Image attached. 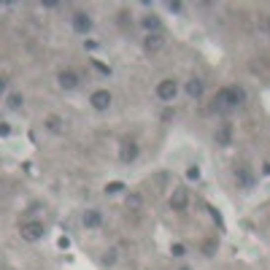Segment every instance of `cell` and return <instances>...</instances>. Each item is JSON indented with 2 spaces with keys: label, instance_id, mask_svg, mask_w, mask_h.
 <instances>
[{
  "label": "cell",
  "instance_id": "obj_1",
  "mask_svg": "<svg viewBox=\"0 0 270 270\" xmlns=\"http://www.w3.org/2000/svg\"><path fill=\"white\" fill-rule=\"evenodd\" d=\"M176 95H179V84L173 81V78H162V81L157 84V97L165 103L176 100Z\"/></svg>",
  "mask_w": 270,
  "mask_h": 270
},
{
  "label": "cell",
  "instance_id": "obj_2",
  "mask_svg": "<svg viewBox=\"0 0 270 270\" xmlns=\"http://www.w3.org/2000/svg\"><path fill=\"white\" fill-rule=\"evenodd\" d=\"M111 92L108 89H97V92H92V97H89V103H92V108L95 111H108L111 108Z\"/></svg>",
  "mask_w": 270,
  "mask_h": 270
},
{
  "label": "cell",
  "instance_id": "obj_3",
  "mask_svg": "<svg viewBox=\"0 0 270 270\" xmlns=\"http://www.w3.org/2000/svg\"><path fill=\"white\" fill-rule=\"evenodd\" d=\"M19 232H22V238H25V240H41L46 230H43L41 222H25Z\"/></svg>",
  "mask_w": 270,
  "mask_h": 270
},
{
  "label": "cell",
  "instance_id": "obj_4",
  "mask_svg": "<svg viewBox=\"0 0 270 270\" xmlns=\"http://www.w3.org/2000/svg\"><path fill=\"white\" fill-rule=\"evenodd\" d=\"M71 22H73V30L81 33V36H87V33L92 30V19H89V14H84V11H76V14L71 16Z\"/></svg>",
  "mask_w": 270,
  "mask_h": 270
},
{
  "label": "cell",
  "instance_id": "obj_5",
  "mask_svg": "<svg viewBox=\"0 0 270 270\" xmlns=\"http://www.w3.org/2000/svg\"><path fill=\"white\" fill-rule=\"evenodd\" d=\"M187 203H189V192L184 187L179 189H173V194H170V208L173 211H184L187 208Z\"/></svg>",
  "mask_w": 270,
  "mask_h": 270
},
{
  "label": "cell",
  "instance_id": "obj_6",
  "mask_svg": "<svg viewBox=\"0 0 270 270\" xmlns=\"http://www.w3.org/2000/svg\"><path fill=\"white\" fill-rule=\"evenodd\" d=\"M232 108V103H230V89H219L216 92V97H214V111H219V114H225Z\"/></svg>",
  "mask_w": 270,
  "mask_h": 270
},
{
  "label": "cell",
  "instance_id": "obj_7",
  "mask_svg": "<svg viewBox=\"0 0 270 270\" xmlns=\"http://www.w3.org/2000/svg\"><path fill=\"white\" fill-rule=\"evenodd\" d=\"M165 43L162 33H146V38H143V49L146 51H159Z\"/></svg>",
  "mask_w": 270,
  "mask_h": 270
},
{
  "label": "cell",
  "instance_id": "obj_8",
  "mask_svg": "<svg viewBox=\"0 0 270 270\" xmlns=\"http://www.w3.org/2000/svg\"><path fill=\"white\" fill-rule=\"evenodd\" d=\"M81 222H84V227L95 230V227H100V225H103V214H100L97 208H89V211H84Z\"/></svg>",
  "mask_w": 270,
  "mask_h": 270
},
{
  "label": "cell",
  "instance_id": "obj_9",
  "mask_svg": "<svg viewBox=\"0 0 270 270\" xmlns=\"http://www.w3.org/2000/svg\"><path fill=\"white\" fill-rule=\"evenodd\" d=\"M119 159H122V162H135V159H138V143H133V141L122 143V152H119Z\"/></svg>",
  "mask_w": 270,
  "mask_h": 270
},
{
  "label": "cell",
  "instance_id": "obj_10",
  "mask_svg": "<svg viewBox=\"0 0 270 270\" xmlns=\"http://www.w3.org/2000/svg\"><path fill=\"white\" fill-rule=\"evenodd\" d=\"M57 81H60L62 89H76L78 87V76L73 71H62L60 76H57Z\"/></svg>",
  "mask_w": 270,
  "mask_h": 270
},
{
  "label": "cell",
  "instance_id": "obj_11",
  "mask_svg": "<svg viewBox=\"0 0 270 270\" xmlns=\"http://www.w3.org/2000/svg\"><path fill=\"white\" fill-rule=\"evenodd\" d=\"M214 141H216V146H230V141H232V127H230V124H222V127L216 130Z\"/></svg>",
  "mask_w": 270,
  "mask_h": 270
},
{
  "label": "cell",
  "instance_id": "obj_12",
  "mask_svg": "<svg viewBox=\"0 0 270 270\" xmlns=\"http://www.w3.org/2000/svg\"><path fill=\"white\" fill-rule=\"evenodd\" d=\"M143 30L146 33H159V27H162V22H159V16H154V14H149V16H143Z\"/></svg>",
  "mask_w": 270,
  "mask_h": 270
},
{
  "label": "cell",
  "instance_id": "obj_13",
  "mask_svg": "<svg viewBox=\"0 0 270 270\" xmlns=\"http://www.w3.org/2000/svg\"><path fill=\"white\" fill-rule=\"evenodd\" d=\"M187 95L197 100V97L203 95V81H200V78H189L187 81Z\"/></svg>",
  "mask_w": 270,
  "mask_h": 270
},
{
  "label": "cell",
  "instance_id": "obj_14",
  "mask_svg": "<svg viewBox=\"0 0 270 270\" xmlns=\"http://www.w3.org/2000/svg\"><path fill=\"white\" fill-rule=\"evenodd\" d=\"M227 89H230V103H232V108L240 106V103L246 100V92L240 89V87H227Z\"/></svg>",
  "mask_w": 270,
  "mask_h": 270
},
{
  "label": "cell",
  "instance_id": "obj_15",
  "mask_svg": "<svg viewBox=\"0 0 270 270\" xmlns=\"http://www.w3.org/2000/svg\"><path fill=\"white\" fill-rule=\"evenodd\" d=\"M141 205H143V197L138 192H130L127 194V208L130 211H141Z\"/></svg>",
  "mask_w": 270,
  "mask_h": 270
},
{
  "label": "cell",
  "instance_id": "obj_16",
  "mask_svg": "<svg viewBox=\"0 0 270 270\" xmlns=\"http://www.w3.org/2000/svg\"><path fill=\"white\" fill-rule=\"evenodd\" d=\"M235 181H240L243 187H251V176L246 173V168H238V170H235Z\"/></svg>",
  "mask_w": 270,
  "mask_h": 270
},
{
  "label": "cell",
  "instance_id": "obj_17",
  "mask_svg": "<svg viewBox=\"0 0 270 270\" xmlns=\"http://www.w3.org/2000/svg\"><path fill=\"white\" fill-rule=\"evenodd\" d=\"M46 127H49L51 133H60V130H62V119L60 116H49V119H46Z\"/></svg>",
  "mask_w": 270,
  "mask_h": 270
},
{
  "label": "cell",
  "instance_id": "obj_18",
  "mask_svg": "<svg viewBox=\"0 0 270 270\" xmlns=\"http://www.w3.org/2000/svg\"><path fill=\"white\" fill-rule=\"evenodd\" d=\"M124 189V184L122 181H111V184H106V194H119Z\"/></svg>",
  "mask_w": 270,
  "mask_h": 270
},
{
  "label": "cell",
  "instance_id": "obj_19",
  "mask_svg": "<svg viewBox=\"0 0 270 270\" xmlns=\"http://www.w3.org/2000/svg\"><path fill=\"white\" fill-rule=\"evenodd\" d=\"M22 103H25V97H22V95H11L8 97V108H14V111H16V108H22Z\"/></svg>",
  "mask_w": 270,
  "mask_h": 270
},
{
  "label": "cell",
  "instance_id": "obj_20",
  "mask_svg": "<svg viewBox=\"0 0 270 270\" xmlns=\"http://www.w3.org/2000/svg\"><path fill=\"white\" fill-rule=\"evenodd\" d=\"M187 179H189V181H197V179H200V168H197V165H192V168L187 170Z\"/></svg>",
  "mask_w": 270,
  "mask_h": 270
},
{
  "label": "cell",
  "instance_id": "obj_21",
  "mask_svg": "<svg viewBox=\"0 0 270 270\" xmlns=\"http://www.w3.org/2000/svg\"><path fill=\"white\" fill-rule=\"evenodd\" d=\"M170 254H173V257H184V254H187V249H184L181 243H173V246H170Z\"/></svg>",
  "mask_w": 270,
  "mask_h": 270
},
{
  "label": "cell",
  "instance_id": "obj_22",
  "mask_svg": "<svg viewBox=\"0 0 270 270\" xmlns=\"http://www.w3.org/2000/svg\"><path fill=\"white\" fill-rule=\"evenodd\" d=\"M203 251H205V257H214V251H216V240H208V243L203 246Z\"/></svg>",
  "mask_w": 270,
  "mask_h": 270
},
{
  "label": "cell",
  "instance_id": "obj_23",
  "mask_svg": "<svg viewBox=\"0 0 270 270\" xmlns=\"http://www.w3.org/2000/svg\"><path fill=\"white\" fill-rule=\"evenodd\" d=\"M208 211H211V219H214L219 227H225V222H222V214H219V211H216V208H208Z\"/></svg>",
  "mask_w": 270,
  "mask_h": 270
},
{
  "label": "cell",
  "instance_id": "obj_24",
  "mask_svg": "<svg viewBox=\"0 0 270 270\" xmlns=\"http://www.w3.org/2000/svg\"><path fill=\"white\" fill-rule=\"evenodd\" d=\"M8 133H11V127H8V124H5V122H0V138H5Z\"/></svg>",
  "mask_w": 270,
  "mask_h": 270
},
{
  "label": "cell",
  "instance_id": "obj_25",
  "mask_svg": "<svg viewBox=\"0 0 270 270\" xmlns=\"http://www.w3.org/2000/svg\"><path fill=\"white\" fill-rule=\"evenodd\" d=\"M95 68H97V71H100V73H106V76H108V73H111V68H106V65H103V62H95Z\"/></svg>",
  "mask_w": 270,
  "mask_h": 270
},
{
  "label": "cell",
  "instance_id": "obj_26",
  "mask_svg": "<svg viewBox=\"0 0 270 270\" xmlns=\"http://www.w3.org/2000/svg\"><path fill=\"white\" fill-rule=\"evenodd\" d=\"M168 8L173 11V14H179V11H181V3H168Z\"/></svg>",
  "mask_w": 270,
  "mask_h": 270
},
{
  "label": "cell",
  "instance_id": "obj_27",
  "mask_svg": "<svg viewBox=\"0 0 270 270\" xmlns=\"http://www.w3.org/2000/svg\"><path fill=\"white\" fill-rule=\"evenodd\" d=\"M57 243H60V249H68V246H71V240H68V238H60Z\"/></svg>",
  "mask_w": 270,
  "mask_h": 270
},
{
  "label": "cell",
  "instance_id": "obj_28",
  "mask_svg": "<svg viewBox=\"0 0 270 270\" xmlns=\"http://www.w3.org/2000/svg\"><path fill=\"white\" fill-rule=\"evenodd\" d=\"M5 92V78H0V95Z\"/></svg>",
  "mask_w": 270,
  "mask_h": 270
},
{
  "label": "cell",
  "instance_id": "obj_29",
  "mask_svg": "<svg viewBox=\"0 0 270 270\" xmlns=\"http://www.w3.org/2000/svg\"><path fill=\"white\" fill-rule=\"evenodd\" d=\"M181 270H189V268H181Z\"/></svg>",
  "mask_w": 270,
  "mask_h": 270
},
{
  "label": "cell",
  "instance_id": "obj_30",
  "mask_svg": "<svg viewBox=\"0 0 270 270\" xmlns=\"http://www.w3.org/2000/svg\"><path fill=\"white\" fill-rule=\"evenodd\" d=\"M0 5H3V3H0Z\"/></svg>",
  "mask_w": 270,
  "mask_h": 270
}]
</instances>
